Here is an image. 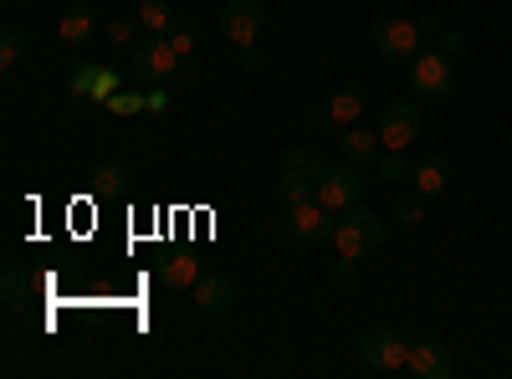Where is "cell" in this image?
<instances>
[{
	"label": "cell",
	"instance_id": "484cf974",
	"mask_svg": "<svg viewBox=\"0 0 512 379\" xmlns=\"http://www.w3.org/2000/svg\"><path fill=\"white\" fill-rule=\"evenodd\" d=\"M93 190H118L123 185V164H93Z\"/></svg>",
	"mask_w": 512,
	"mask_h": 379
},
{
	"label": "cell",
	"instance_id": "d4e9b609",
	"mask_svg": "<svg viewBox=\"0 0 512 379\" xmlns=\"http://www.w3.org/2000/svg\"><path fill=\"white\" fill-rule=\"evenodd\" d=\"M195 41H200V31H195V21H185V16H180L175 26H169V47H175L180 57H190V52H195Z\"/></svg>",
	"mask_w": 512,
	"mask_h": 379
},
{
	"label": "cell",
	"instance_id": "e0dca14e",
	"mask_svg": "<svg viewBox=\"0 0 512 379\" xmlns=\"http://www.w3.org/2000/svg\"><path fill=\"white\" fill-rule=\"evenodd\" d=\"M154 272H159L164 287H190V282H200V262H195V257H164V262H154Z\"/></svg>",
	"mask_w": 512,
	"mask_h": 379
},
{
	"label": "cell",
	"instance_id": "3957f363",
	"mask_svg": "<svg viewBox=\"0 0 512 379\" xmlns=\"http://www.w3.org/2000/svg\"><path fill=\"white\" fill-rule=\"evenodd\" d=\"M364 164H354V159H344V164H323V170H318V200L333 210V216H338V210H349V205H359V195H364Z\"/></svg>",
	"mask_w": 512,
	"mask_h": 379
},
{
	"label": "cell",
	"instance_id": "cb8c5ba5",
	"mask_svg": "<svg viewBox=\"0 0 512 379\" xmlns=\"http://www.w3.org/2000/svg\"><path fill=\"white\" fill-rule=\"evenodd\" d=\"M93 82H98V62H82V67L72 72V82H67L72 103H88V98H93Z\"/></svg>",
	"mask_w": 512,
	"mask_h": 379
},
{
	"label": "cell",
	"instance_id": "44dd1931",
	"mask_svg": "<svg viewBox=\"0 0 512 379\" xmlns=\"http://www.w3.org/2000/svg\"><path fill=\"white\" fill-rule=\"evenodd\" d=\"M26 62V36L16 31V26H6V31H0V67H21Z\"/></svg>",
	"mask_w": 512,
	"mask_h": 379
},
{
	"label": "cell",
	"instance_id": "ba28073f",
	"mask_svg": "<svg viewBox=\"0 0 512 379\" xmlns=\"http://www.w3.org/2000/svg\"><path fill=\"white\" fill-rule=\"evenodd\" d=\"M379 139H384V149H410L420 139V103L395 98L390 108L379 113Z\"/></svg>",
	"mask_w": 512,
	"mask_h": 379
},
{
	"label": "cell",
	"instance_id": "d6a6232c",
	"mask_svg": "<svg viewBox=\"0 0 512 379\" xmlns=\"http://www.w3.org/2000/svg\"><path fill=\"white\" fill-rule=\"evenodd\" d=\"M144 98H149V113H164V108H169V93H164V88H149Z\"/></svg>",
	"mask_w": 512,
	"mask_h": 379
},
{
	"label": "cell",
	"instance_id": "7402d4cb",
	"mask_svg": "<svg viewBox=\"0 0 512 379\" xmlns=\"http://www.w3.org/2000/svg\"><path fill=\"white\" fill-rule=\"evenodd\" d=\"M21 308H26V277H21L16 262H6V313L21 318Z\"/></svg>",
	"mask_w": 512,
	"mask_h": 379
},
{
	"label": "cell",
	"instance_id": "ac0fdd59",
	"mask_svg": "<svg viewBox=\"0 0 512 379\" xmlns=\"http://www.w3.org/2000/svg\"><path fill=\"white\" fill-rule=\"evenodd\" d=\"M180 21V11L169 6V0H144L139 6V26L149 31V36H169V26Z\"/></svg>",
	"mask_w": 512,
	"mask_h": 379
},
{
	"label": "cell",
	"instance_id": "30bf717a",
	"mask_svg": "<svg viewBox=\"0 0 512 379\" xmlns=\"http://www.w3.org/2000/svg\"><path fill=\"white\" fill-rule=\"evenodd\" d=\"M262 26H267V6H262V0H226L221 31L236 41V47H251V41L262 36Z\"/></svg>",
	"mask_w": 512,
	"mask_h": 379
},
{
	"label": "cell",
	"instance_id": "8992f818",
	"mask_svg": "<svg viewBox=\"0 0 512 379\" xmlns=\"http://www.w3.org/2000/svg\"><path fill=\"white\" fill-rule=\"evenodd\" d=\"M410 359V344L400 339L395 328H369L359 333V364L374 369V374H390V369H405Z\"/></svg>",
	"mask_w": 512,
	"mask_h": 379
},
{
	"label": "cell",
	"instance_id": "2e32d148",
	"mask_svg": "<svg viewBox=\"0 0 512 379\" xmlns=\"http://www.w3.org/2000/svg\"><path fill=\"white\" fill-rule=\"evenodd\" d=\"M364 108H369V93H364V88H354V82H349V88H338V93L328 98V113H333V123H344V129L364 118Z\"/></svg>",
	"mask_w": 512,
	"mask_h": 379
},
{
	"label": "cell",
	"instance_id": "9a60e30c",
	"mask_svg": "<svg viewBox=\"0 0 512 379\" xmlns=\"http://www.w3.org/2000/svg\"><path fill=\"white\" fill-rule=\"evenodd\" d=\"M93 31H98V11H93V6H72V11L57 21V36L67 41V47H82Z\"/></svg>",
	"mask_w": 512,
	"mask_h": 379
},
{
	"label": "cell",
	"instance_id": "9c48e42d",
	"mask_svg": "<svg viewBox=\"0 0 512 379\" xmlns=\"http://www.w3.org/2000/svg\"><path fill=\"white\" fill-rule=\"evenodd\" d=\"M333 210L313 195V200H297V205H287V231L297 236V241H333Z\"/></svg>",
	"mask_w": 512,
	"mask_h": 379
},
{
	"label": "cell",
	"instance_id": "5bb4252c",
	"mask_svg": "<svg viewBox=\"0 0 512 379\" xmlns=\"http://www.w3.org/2000/svg\"><path fill=\"white\" fill-rule=\"evenodd\" d=\"M410 180H415V190H420V195H441V190L451 185V159H446V154H431V159H420Z\"/></svg>",
	"mask_w": 512,
	"mask_h": 379
},
{
	"label": "cell",
	"instance_id": "6da1fadb",
	"mask_svg": "<svg viewBox=\"0 0 512 379\" xmlns=\"http://www.w3.org/2000/svg\"><path fill=\"white\" fill-rule=\"evenodd\" d=\"M384 221L374 216V210L359 200V205H349V210H338V221H333V246L344 251V257H374V251H384Z\"/></svg>",
	"mask_w": 512,
	"mask_h": 379
},
{
	"label": "cell",
	"instance_id": "7a4b0ae2",
	"mask_svg": "<svg viewBox=\"0 0 512 379\" xmlns=\"http://www.w3.org/2000/svg\"><path fill=\"white\" fill-rule=\"evenodd\" d=\"M410 88H415V98H425V103H446V98H451V88H456V77H451V57H446L441 47L415 52V57H410Z\"/></svg>",
	"mask_w": 512,
	"mask_h": 379
},
{
	"label": "cell",
	"instance_id": "ffe728a7",
	"mask_svg": "<svg viewBox=\"0 0 512 379\" xmlns=\"http://www.w3.org/2000/svg\"><path fill=\"white\" fill-rule=\"evenodd\" d=\"M139 31H144V26H139V16H134V21L118 16V21H108V31H103V36H108V47H118V52H134V47H139Z\"/></svg>",
	"mask_w": 512,
	"mask_h": 379
},
{
	"label": "cell",
	"instance_id": "7c38bea8",
	"mask_svg": "<svg viewBox=\"0 0 512 379\" xmlns=\"http://www.w3.org/2000/svg\"><path fill=\"white\" fill-rule=\"evenodd\" d=\"M231 303H236V277H226V272H200V282H195V308H200L205 318H221Z\"/></svg>",
	"mask_w": 512,
	"mask_h": 379
},
{
	"label": "cell",
	"instance_id": "277c9868",
	"mask_svg": "<svg viewBox=\"0 0 512 379\" xmlns=\"http://www.w3.org/2000/svg\"><path fill=\"white\" fill-rule=\"evenodd\" d=\"M185 67V57L169 47V36H149V41H139L134 47V62H128V77L134 82H144V88H154V82H164V77H175Z\"/></svg>",
	"mask_w": 512,
	"mask_h": 379
},
{
	"label": "cell",
	"instance_id": "8fae6325",
	"mask_svg": "<svg viewBox=\"0 0 512 379\" xmlns=\"http://www.w3.org/2000/svg\"><path fill=\"white\" fill-rule=\"evenodd\" d=\"M405 369H410L415 379H451V374H456V359H451V349H446V344L425 339V344H410Z\"/></svg>",
	"mask_w": 512,
	"mask_h": 379
},
{
	"label": "cell",
	"instance_id": "4dcf8cb0",
	"mask_svg": "<svg viewBox=\"0 0 512 379\" xmlns=\"http://www.w3.org/2000/svg\"><path fill=\"white\" fill-rule=\"evenodd\" d=\"M303 118H308V129H333V113H328V103H313Z\"/></svg>",
	"mask_w": 512,
	"mask_h": 379
},
{
	"label": "cell",
	"instance_id": "d6986e66",
	"mask_svg": "<svg viewBox=\"0 0 512 379\" xmlns=\"http://www.w3.org/2000/svg\"><path fill=\"white\" fill-rule=\"evenodd\" d=\"M374 175H379V180H390V185H400V180H410V175H415V164H410V154H405V149H379Z\"/></svg>",
	"mask_w": 512,
	"mask_h": 379
},
{
	"label": "cell",
	"instance_id": "f546056e",
	"mask_svg": "<svg viewBox=\"0 0 512 379\" xmlns=\"http://www.w3.org/2000/svg\"><path fill=\"white\" fill-rule=\"evenodd\" d=\"M436 47H441L446 57H461V52H466V31H456V26H446V31H441V41H436Z\"/></svg>",
	"mask_w": 512,
	"mask_h": 379
},
{
	"label": "cell",
	"instance_id": "603a6c76",
	"mask_svg": "<svg viewBox=\"0 0 512 379\" xmlns=\"http://www.w3.org/2000/svg\"><path fill=\"white\" fill-rule=\"evenodd\" d=\"M328 282H333L338 292H349V287L359 282V257H344V251H338V262L328 267Z\"/></svg>",
	"mask_w": 512,
	"mask_h": 379
},
{
	"label": "cell",
	"instance_id": "1f68e13d",
	"mask_svg": "<svg viewBox=\"0 0 512 379\" xmlns=\"http://www.w3.org/2000/svg\"><path fill=\"white\" fill-rule=\"evenodd\" d=\"M262 62H267V52L256 47V41H251V47H241V67L246 72H262Z\"/></svg>",
	"mask_w": 512,
	"mask_h": 379
},
{
	"label": "cell",
	"instance_id": "5b68a950",
	"mask_svg": "<svg viewBox=\"0 0 512 379\" xmlns=\"http://www.w3.org/2000/svg\"><path fill=\"white\" fill-rule=\"evenodd\" d=\"M318 170H323V159H318L313 149H287L282 170H277V195H282L287 205L313 200V190H318Z\"/></svg>",
	"mask_w": 512,
	"mask_h": 379
},
{
	"label": "cell",
	"instance_id": "f1b7e54d",
	"mask_svg": "<svg viewBox=\"0 0 512 379\" xmlns=\"http://www.w3.org/2000/svg\"><path fill=\"white\" fill-rule=\"evenodd\" d=\"M108 108H113V113H149V98H144V93H118Z\"/></svg>",
	"mask_w": 512,
	"mask_h": 379
},
{
	"label": "cell",
	"instance_id": "83f0119b",
	"mask_svg": "<svg viewBox=\"0 0 512 379\" xmlns=\"http://www.w3.org/2000/svg\"><path fill=\"white\" fill-rule=\"evenodd\" d=\"M400 226L405 231H415V226H425V205L410 195V200H400Z\"/></svg>",
	"mask_w": 512,
	"mask_h": 379
},
{
	"label": "cell",
	"instance_id": "4316f807",
	"mask_svg": "<svg viewBox=\"0 0 512 379\" xmlns=\"http://www.w3.org/2000/svg\"><path fill=\"white\" fill-rule=\"evenodd\" d=\"M93 98H98V103H113V98H118V77H113L108 67H98V82H93Z\"/></svg>",
	"mask_w": 512,
	"mask_h": 379
},
{
	"label": "cell",
	"instance_id": "4fadbf2b",
	"mask_svg": "<svg viewBox=\"0 0 512 379\" xmlns=\"http://www.w3.org/2000/svg\"><path fill=\"white\" fill-rule=\"evenodd\" d=\"M338 149H344V159H354V164H374V159H379V149H384V139H379V129L349 123V129L338 134Z\"/></svg>",
	"mask_w": 512,
	"mask_h": 379
},
{
	"label": "cell",
	"instance_id": "52a82bcc",
	"mask_svg": "<svg viewBox=\"0 0 512 379\" xmlns=\"http://www.w3.org/2000/svg\"><path fill=\"white\" fill-rule=\"evenodd\" d=\"M420 21H410V16H384V21H374V31H369V41H374V52L379 57H415L420 52Z\"/></svg>",
	"mask_w": 512,
	"mask_h": 379
}]
</instances>
